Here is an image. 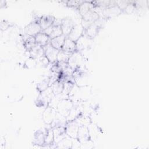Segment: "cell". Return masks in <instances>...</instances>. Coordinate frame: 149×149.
Masks as SVG:
<instances>
[{
	"mask_svg": "<svg viewBox=\"0 0 149 149\" xmlns=\"http://www.w3.org/2000/svg\"><path fill=\"white\" fill-rule=\"evenodd\" d=\"M74 107L73 102L69 98H61L58 104L56 111L58 113L66 118L70 111Z\"/></svg>",
	"mask_w": 149,
	"mask_h": 149,
	"instance_id": "obj_1",
	"label": "cell"
},
{
	"mask_svg": "<svg viewBox=\"0 0 149 149\" xmlns=\"http://www.w3.org/2000/svg\"><path fill=\"white\" fill-rule=\"evenodd\" d=\"M82 62L83 57L81 52L76 51L70 55L68 61V65L69 67L73 70H74L78 67L81 66Z\"/></svg>",
	"mask_w": 149,
	"mask_h": 149,
	"instance_id": "obj_2",
	"label": "cell"
},
{
	"mask_svg": "<svg viewBox=\"0 0 149 149\" xmlns=\"http://www.w3.org/2000/svg\"><path fill=\"white\" fill-rule=\"evenodd\" d=\"M44 51V55L48 59L49 62L54 63L57 61V56L59 50L54 48L49 42L45 46L43 47Z\"/></svg>",
	"mask_w": 149,
	"mask_h": 149,
	"instance_id": "obj_3",
	"label": "cell"
},
{
	"mask_svg": "<svg viewBox=\"0 0 149 149\" xmlns=\"http://www.w3.org/2000/svg\"><path fill=\"white\" fill-rule=\"evenodd\" d=\"M76 139L81 144H83L88 142L90 139L88 127L84 125L80 126L78 129Z\"/></svg>",
	"mask_w": 149,
	"mask_h": 149,
	"instance_id": "obj_4",
	"label": "cell"
},
{
	"mask_svg": "<svg viewBox=\"0 0 149 149\" xmlns=\"http://www.w3.org/2000/svg\"><path fill=\"white\" fill-rule=\"evenodd\" d=\"M57 113L58 112L56 109L49 105L47 106L42 114V119L44 122L47 125H51L56 117Z\"/></svg>",
	"mask_w": 149,
	"mask_h": 149,
	"instance_id": "obj_5",
	"label": "cell"
},
{
	"mask_svg": "<svg viewBox=\"0 0 149 149\" xmlns=\"http://www.w3.org/2000/svg\"><path fill=\"white\" fill-rule=\"evenodd\" d=\"M84 29L81 23L76 24L71 30L67 37L76 42L84 34Z\"/></svg>",
	"mask_w": 149,
	"mask_h": 149,
	"instance_id": "obj_6",
	"label": "cell"
},
{
	"mask_svg": "<svg viewBox=\"0 0 149 149\" xmlns=\"http://www.w3.org/2000/svg\"><path fill=\"white\" fill-rule=\"evenodd\" d=\"M79 126L80 125L75 120L68 122L65 126L66 135L73 139H76Z\"/></svg>",
	"mask_w": 149,
	"mask_h": 149,
	"instance_id": "obj_7",
	"label": "cell"
},
{
	"mask_svg": "<svg viewBox=\"0 0 149 149\" xmlns=\"http://www.w3.org/2000/svg\"><path fill=\"white\" fill-rule=\"evenodd\" d=\"M42 31V30L38 22L33 21V22L29 23L24 28V33L26 34L35 36L38 33Z\"/></svg>",
	"mask_w": 149,
	"mask_h": 149,
	"instance_id": "obj_8",
	"label": "cell"
},
{
	"mask_svg": "<svg viewBox=\"0 0 149 149\" xmlns=\"http://www.w3.org/2000/svg\"><path fill=\"white\" fill-rule=\"evenodd\" d=\"M74 25L75 24H74L72 20L69 18H64L61 19L60 26L62 30L63 34L67 37Z\"/></svg>",
	"mask_w": 149,
	"mask_h": 149,
	"instance_id": "obj_9",
	"label": "cell"
},
{
	"mask_svg": "<svg viewBox=\"0 0 149 149\" xmlns=\"http://www.w3.org/2000/svg\"><path fill=\"white\" fill-rule=\"evenodd\" d=\"M42 31L44 32L47 36H48L50 39L60 36L63 34L62 30L60 26L52 25L51 26L43 30Z\"/></svg>",
	"mask_w": 149,
	"mask_h": 149,
	"instance_id": "obj_10",
	"label": "cell"
},
{
	"mask_svg": "<svg viewBox=\"0 0 149 149\" xmlns=\"http://www.w3.org/2000/svg\"><path fill=\"white\" fill-rule=\"evenodd\" d=\"M54 136V144H57L67 135L65 126H58L52 128Z\"/></svg>",
	"mask_w": 149,
	"mask_h": 149,
	"instance_id": "obj_11",
	"label": "cell"
},
{
	"mask_svg": "<svg viewBox=\"0 0 149 149\" xmlns=\"http://www.w3.org/2000/svg\"><path fill=\"white\" fill-rule=\"evenodd\" d=\"M91 39L87 37L84 34L76 42L77 51L81 52L89 46V42Z\"/></svg>",
	"mask_w": 149,
	"mask_h": 149,
	"instance_id": "obj_12",
	"label": "cell"
},
{
	"mask_svg": "<svg viewBox=\"0 0 149 149\" xmlns=\"http://www.w3.org/2000/svg\"><path fill=\"white\" fill-rule=\"evenodd\" d=\"M61 50L69 54H72L77 51L76 42L66 37Z\"/></svg>",
	"mask_w": 149,
	"mask_h": 149,
	"instance_id": "obj_13",
	"label": "cell"
},
{
	"mask_svg": "<svg viewBox=\"0 0 149 149\" xmlns=\"http://www.w3.org/2000/svg\"><path fill=\"white\" fill-rule=\"evenodd\" d=\"M55 18L49 15H45V16H42L40 19L39 24L42 30H44L47 28L51 26L53 24V23L55 20Z\"/></svg>",
	"mask_w": 149,
	"mask_h": 149,
	"instance_id": "obj_14",
	"label": "cell"
},
{
	"mask_svg": "<svg viewBox=\"0 0 149 149\" xmlns=\"http://www.w3.org/2000/svg\"><path fill=\"white\" fill-rule=\"evenodd\" d=\"M66 37L65 36L62 34L60 36L50 39L49 43L55 49L58 50H61L63 45Z\"/></svg>",
	"mask_w": 149,
	"mask_h": 149,
	"instance_id": "obj_15",
	"label": "cell"
},
{
	"mask_svg": "<svg viewBox=\"0 0 149 149\" xmlns=\"http://www.w3.org/2000/svg\"><path fill=\"white\" fill-rule=\"evenodd\" d=\"M36 42L41 47H44L50 41V38L44 32L41 31L34 36Z\"/></svg>",
	"mask_w": 149,
	"mask_h": 149,
	"instance_id": "obj_16",
	"label": "cell"
},
{
	"mask_svg": "<svg viewBox=\"0 0 149 149\" xmlns=\"http://www.w3.org/2000/svg\"><path fill=\"white\" fill-rule=\"evenodd\" d=\"M47 130H38L34 134V144L37 146H42L44 145L45 138Z\"/></svg>",
	"mask_w": 149,
	"mask_h": 149,
	"instance_id": "obj_17",
	"label": "cell"
},
{
	"mask_svg": "<svg viewBox=\"0 0 149 149\" xmlns=\"http://www.w3.org/2000/svg\"><path fill=\"white\" fill-rule=\"evenodd\" d=\"M99 29L100 28L94 23H93L86 29L84 30V34L87 37H88L89 38L92 40L98 34Z\"/></svg>",
	"mask_w": 149,
	"mask_h": 149,
	"instance_id": "obj_18",
	"label": "cell"
},
{
	"mask_svg": "<svg viewBox=\"0 0 149 149\" xmlns=\"http://www.w3.org/2000/svg\"><path fill=\"white\" fill-rule=\"evenodd\" d=\"M73 139L70 138L68 136H66L62 140H61L59 143H58L56 145V148H72L73 144Z\"/></svg>",
	"mask_w": 149,
	"mask_h": 149,
	"instance_id": "obj_19",
	"label": "cell"
},
{
	"mask_svg": "<svg viewBox=\"0 0 149 149\" xmlns=\"http://www.w3.org/2000/svg\"><path fill=\"white\" fill-rule=\"evenodd\" d=\"M50 87L55 95H61L63 88V83L58 80Z\"/></svg>",
	"mask_w": 149,
	"mask_h": 149,
	"instance_id": "obj_20",
	"label": "cell"
},
{
	"mask_svg": "<svg viewBox=\"0 0 149 149\" xmlns=\"http://www.w3.org/2000/svg\"><path fill=\"white\" fill-rule=\"evenodd\" d=\"M94 8V5L89 2H82L79 7V10L81 16L93 9Z\"/></svg>",
	"mask_w": 149,
	"mask_h": 149,
	"instance_id": "obj_21",
	"label": "cell"
},
{
	"mask_svg": "<svg viewBox=\"0 0 149 149\" xmlns=\"http://www.w3.org/2000/svg\"><path fill=\"white\" fill-rule=\"evenodd\" d=\"M54 144V136L52 129L47 130L44 146H52Z\"/></svg>",
	"mask_w": 149,
	"mask_h": 149,
	"instance_id": "obj_22",
	"label": "cell"
},
{
	"mask_svg": "<svg viewBox=\"0 0 149 149\" xmlns=\"http://www.w3.org/2000/svg\"><path fill=\"white\" fill-rule=\"evenodd\" d=\"M37 87L40 93L44 91L48 87H49V77L42 79L37 84Z\"/></svg>",
	"mask_w": 149,
	"mask_h": 149,
	"instance_id": "obj_23",
	"label": "cell"
},
{
	"mask_svg": "<svg viewBox=\"0 0 149 149\" xmlns=\"http://www.w3.org/2000/svg\"><path fill=\"white\" fill-rule=\"evenodd\" d=\"M71 54H72L68 53L62 50H59L57 56V62L68 63V61Z\"/></svg>",
	"mask_w": 149,
	"mask_h": 149,
	"instance_id": "obj_24",
	"label": "cell"
},
{
	"mask_svg": "<svg viewBox=\"0 0 149 149\" xmlns=\"http://www.w3.org/2000/svg\"><path fill=\"white\" fill-rule=\"evenodd\" d=\"M9 23H8L6 21H2L1 23V29L2 30H5L6 29H7L9 26Z\"/></svg>",
	"mask_w": 149,
	"mask_h": 149,
	"instance_id": "obj_25",
	"label": "cell"
}]
</instances>
